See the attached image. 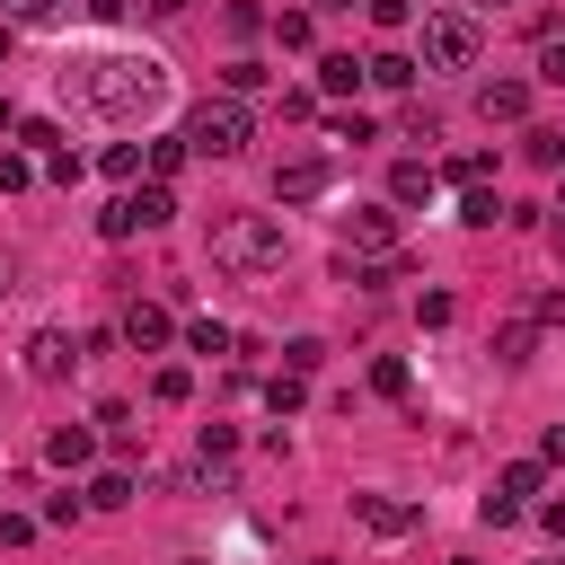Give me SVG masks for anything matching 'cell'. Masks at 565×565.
I'll return each mask as SVG.
<instances>
[{
	"instance_id": "cell-1",
	"label": "cell",
	"mask_w": 565,
	"mask_h": 565,
	"mask_svg": "<svg viewBox=\"0 0 565 565\" xmlns=\"http://www.w3.org/2000/svg\"><path fill=\"white\" fill-rule=\"evenodd\" d=\"M79 97H88L106 124H141V115L168 106V62H150V53H97V62L79 71Z\"/></svg>"
},
{
	"instance_id": "cell-2",
	"label": "cell",
	"mask_w": 565,
	"mask_h": 565,
	"mask_svg": "<svg viewBox=\"0 0 565 565\" xmlns=\"http://www.w3.org/2000/svg\"><path fill=\"white\" fill-rule=\"evenodd\" d=\"M212 265H230V274H274L282 256H291V238H282V221L274 212H212Z\"/></svg>"
},
{
	"instance_id": "cell-3",
	"label": "cell",
	"mask_w": 565,
	"mask_h": 565,
	"mask_svg": "<svg viewBox=\"0 0 565 565\" xmlns=\"http://www.w3.org/2000/svg\"><path fill=\"white\" fill-rule=\"evenodd\" d=\"M256 141V115H247V97H212L194 124H185V150L194 159H238Z\"/></svg>"
},
{
	"instance_id": "cell-4",
	"label": "cell",
	"mask_w": 565,
	"mask_h": 565,
	"mask_svg": "<svg viewBox=\"0 0 565 565\" xmlns=\"http://www.w3.org/2000/svg\"><path fill=\"white\" fill-rule=\"evenodd\" d=\"M477 62V18L468 9H433L424 18V71H468Z\"/></svg>"
},
{
	"instance_id": "cell-5",
	"label": "cell",
	"mask_w": 565,
	"mask_h": 565,
	"mask_svg": "<svg viewBox=\"0 0 565 565\" xmlns=\"http://www.w3.org/2000/svg\"><path fill=\"white\" fill-rule=\"evenodd\" d=\"M168 212H177V203H168V185L150 177V185H124V194L97 212V230H106V238H132V230H159Z\"/></svg>"
},
{
	"instance_id": "cell-6",
	"label": "cell",
	"mask_w": 565,
	"mask_h": 565,
	"mask_svg": "<svg viewBox=\"0 0 565 565\" xmlns=\"http://www.w3.org/2000/svg\"><path fill=\"white\" fill-rule=\"evenodd\" d=\"M344 256H397V212H388V203L344 212Z\"/></svg>"
},
{
	"instance_id": "cell-7",
	"label": "cell",
	"mask_w": 565,
	"mask_h": 565,
	"mask_svg": "<svg viewBox=\"0 0 565 565\" xmlns=\"http://www.w3.org/2000/svg\"><path fill=\"white\" fill-rule=\"evenodd\" d=\"M71 362H79V344H71L62 327H35V335H26V380H35V388L71 380Z\"/></svg>"
},
{
	"instance_id": "cell-8",
	"label": "cell",
	"mask_w": 565,
	"mask_h": 565,
	"mask_svg": "<svg viewBox=\"0 0 565 565\" xmlns=\"http://www.w3.org/2000/svg\"><path fill=\"white\" fill-rule=\"evenodd\" d=\"M327 177H335V168H327L318 150H300V159H282V168H274V203H318V194H327Z\"/></svg>"
},
{
	"instance_id": "cell-9",
	"label": "cell",
	"mask_w": 565,
	"mask_h": 565,
	"mask_svg": "<svg viewBox=\"0 0 565 565\" xmlns=\"http://www.w3.org/2000/svg\"><path fill=\"white\" fill-rule=\"evenodd\" d=\"M353 521H362L371 539H406V530L424 521V503H397V494H353Z\"/></svg>"
},
{
	"instance_id": "cell-10",
	"label": "cell",
	"mask_w": 565,
	"mask_h": 565,
	"mask_svg": "<svg viewBox=\"0 0 565 565\" xmlns=\"http://www.w3.org/2000/svg\"><path fill=\"white\" fill-rule=\"evenodd\" d=\"M115 335H124V344H132V353H159V344H168V335H177V318H168V309H159V300H132V309H124V318H115Z\"/></svg>"
},
{
	"instance_id": "cell-11",
	"label": "cell",
	"mask_w": 565,
	"mask_h": 565,
	"mask_svg": "<svg viewBox=\"0 0 565 565\" xmlns=\"http://www.w3.org/2000/svg\"><path fill=\"white\" fill-rule=\"evenodd\" d=\"M477 115H486V124H521V115H530V88H521V79H486V88H477Z\"/></svg>"
},
{
	"instance_id": "cell-12",
	"label": "cell",
	"mask_w": 565,
	"mask_h": 565,
	"mask_svg": "<svg viewBox=\"0 0 565 565\" xmlns=\"http://www.w3.org/2000/svg\"><path fill=\"white\" fill-rule=\"evenodd\" d=\"M88 450H97V433H88V424H62V433L44 441V459H53V468H88Z\"/></svg>"
},
{
	"instance_id": "cell-13",
	"label": "cell",
	"mask_w": 565,
	"mask_h": 565,
	"mask_svg": "<svg viewBox=\"0 0 565 565\" xmlns=\"http://www.w3.org/2000/svg\"><path fill=\"white\" fill-rule=\"evenodd\" d=\"M79 494H88V512H124V503H132V477H124V468H97Z\"/></svg>"
},
{
	"instance_id": "cell-14",
	"label": "cell",
	"mask_w": 565,
	"mask_h": 565,
	"mask_svg": "<svg viewBox=\"0 0 565 565\" xmlns=\"http://www.w3.org/2000/svg\"><path fill=\"white\" fill-rule=\"evenodd\" d=\"M415 71H424V62H406V53H371V62H362L371 88H415Z\"/></svg>"
},
{
	"instance_id": "cell-15",
	"label": "cell",
	"mask_w": 565,
	"mask_h": 565,
	"mask_svg": "<svg viewBox=\"0 0 565 565\" xmlns=\"http://www.w3.org/2000/svg\"><path fill=\"white\" fill-rule=\"evenodd\" d=\"M424 194H433V168L424 159H397L388 168V203H424Z\"/></svg>"
},
{
	"instance_id": "cell-16",
	"label": "cell",
	"mask_w": 565,
	"mask_h": 565,
	"mask_svg": "<svg viewBox=\"0 0 565 565\" xmlns=\"http://www.w3.org/2000/svg\"><path fill=\"white\" fill-rule=\"evenodd\" d=\"M318 88H327V97H353V88H362V62H353V53H327V62H318Z\"/></svg>"
},
{
	"instance_id": "cell-17",
	"label": "cell",
	"mask_w": 565,
	"mask_h": 565,
	"mask_svg": "<svg viewBox=\"0 0 565 565\" xmlns=\"http://www.w3.org/2000/svg\"><path fill=\"white\" fill-rule=\"evenodd\" d=\"M530 344H539V335H530V318L494 327V362H503V371H521V362H530Z\"/></svg>"
},
{
	"instance_id": "cell-18",
	"label": "cell",
	"mask_w": 565,
	"mask_h": 565,
	"mask_svg": "<svg viewBox=\"0 0 565 565\" xmlns=\"http://www.w3.org/2000/svg\"><path fill=\"white\" fill-rule=\"evenodd\" d=\"M150 397H159V406H185V397H194V371H185V362H159V371H150Z\"/></svg>"
},
{
	"instance_id": "cell-19",
	"label": "cell",
	"mask_w": 565,
	"mask_h": 565,
	"mask_svg": "<svg viewBox=\"0 0 565 565\" xmlns=\"http://www.w3.org/2000/svg\"><path fill=\"white\" fill-rule=\"evenodd\" d=\"M185 159H194V150H185V132H159V141H150V177H159V185H168Z\"/></svg>"
},
{
	"instance_id": "cell-20",
	"label": "cell",
	"mask_w": 565,
	"mask_h": 565,
	"mask_svg": "<svg viewBox=\"0 0 565 565\" xmlns=\"http://www.w3.org/2000/svg\"><path fill=\"white\" fill-rule=\"evenodd\" d=\"M459 221H468V230H494V221H503V203H494L486 185H459Z\"/></svg>"
},
{
	"instance_id": "cell-21",
	"label": "cell",
	"mask_w": 565,
	"mask_h": 565,
	"mask_svg": "<svg viewBox=\"0 0 565 565\" xmlns=\"http://www.w3.org/2000/svg\"><path fill=\"white\" fill-rule=\"evenodd\" d=\"M539 477H547L539 459H512V468L494 477V494H512V503H530V494H539Z\"/></svg>"
},
{
	"instance_id": "cell-22",
	"label": "cell",
	"mask_w": 565,
	"mask_h": 565,
	"mask_svg": "<svg viewBox=\"0 0 565 565\" xmlns=\"http://www.w3.org/2000/svg\"><path fill=\"white\" fill-rule=\"evenodd\" d=\"M265 79H274V71H265V62H247V53H238V62H230V71H221V88H230V97H256V88H265Z\"/></svg>"
},
{
	"instance_id": "cell-23",
	"label": "cell",
	"mask_w": 565,
	"mask_h": 565,
	"mask_svg": "<svg viewBox=\"0 0 565 565\" xmlns=\"http://www.w3.org/2000/svg\"><path fill=\"white\" fill-rule=\"evenodd\" d=\"M221 26L247 44V35H265V9H256V0H230V9H221Z\"/></svg>"
},
{
	"instance_id": "cell-24",
	"label": "cell",
	"mask_w": 565,
	"mask_h": 565,
	"mask_svg": "<svg viewBox=\"0 0 565 565\" xmlns=\"http://www.w3.org/2000/svg\"><path fill=\"white\" fill-rule=\"evenodd\" d=\"M274 35H282V53H300V44L318 35V18H309V9H282V18H274Z\"/></svg>"
},
{
	"instance_id": "cell-25",
	"label": "cell",
	"mask_w": 565,
	"mask_h": 565,
	"mask_svg": "<svg viewBox=\"0 0 565 565\" xmlns=\"http://www.w3.org/2000/svg\"><path fill=\"white\" fill-rule=\"evenodd\" d=\"M521 159H539V168H565V132H521Z\"/></svg>"
},
{
	"instance_id": "cell-26",
	"label": "cell",
	"mask_w": 565,
	"mask_h": 565,
	"mask_svg": "<svg viewBox=\"0 0 565 565\" xmlns=\"http://www.w3.org/2000/svg\"><path fill=\"white\" fill-rule=\"evenodd\" d=\"M185 344H194V353H230V344H238V335H230V327H221V318H194V327H185Z\"/></svg>"
},
{
	"instance_id": "cell-27",
	"label": "cell",
	"mask_w": 565,
	"mask_h": 565,
	"mask_svg": "<svg viewBox=\"0 0 565 565\" xmlns=\"http://www.w3.org/2000/svg\"><path fill=\"white\" fill-rule=\"evenodd\" d=\"M318 362H327V344H318V335H291V344H282V371H300V380H309Z\"/></svg>"
},
{
	"instance_id": "cell-28",
	"label": "cell",
	"mask_w": 565,
	"mask_h": 565,
	"mask_svg": "<svg viewBox=\"0 0 565 565\" xmlns=\"http://www.w3.org/2000/svg\"><path fill=\"white\" fill-rule=\"evenodd\" d=\"M194 450H203V468H221V459H238V433H230V424H203Z\"/></svg>"
},
{
	"instance_id": "cell-29",
	"label": "cell",
	"mask_w": 565,
	"mask_h": 565,
	"mask_svg": "<svg viewBox=\"0 0 565 565\" xmlns=\"http://www.w3.org/2000/svg\"><path fill=\"white\" fill-rule=\"evenodd\" d=\"M97 168H106L115 185H132V168H141V150H132V141H106V159H97Z\"/></svg>"
},
{
	"instance_id": "cell-30",
	"label": "cell",
	"mask_w": 565,
	"mask_h": 565,
	"mask_svg": "<svg viewBox=\"0 0 565 565\" xmlns=\"http://www.w3.org/2000/svg\"><path fill=\"white\" fill-rule=\"evenodd\" d=\"M371 388H380V397H406V362L380 353V362H371Z\"/></svg>"
},
{
	"instance_id": "cell-31",
	"label": "cell",
	"mask_w": 565,
	"mask_h": 565,
	"mask_svg": "<svg viewBox=\"0 0 565 565\" xmlns=\"http://www.w3.org/2000/svg\"><path fill=\"white\" fill-rule=\"evenodd\" d=\"M18 185H35V159L26 150H0V194H18Z\"/></svg>"
},
{
	"instance_id": "cell-32",
	"label": "cell",
	"mask_w": 565,
	"mask_h": 565,
	"mask_svg": "<svg viewBox=\"0 0 565 565\" xmlns=\"http://www.w3.org/2000/svg\"><path fill=\"white\" fill-rule=\"evenodd\" d=\"M0 18H18V26H44V18H62V0H0Z\"/></svg>"
},
{
	"instance_id": "cell-33",
	"label": "cell",
	"mask_w": 565,
	"mask_h": 565,
	"mask_svg": "<svg viewBox=\"0 0 565 565\" xmlns=\"http://www.w3.org/2000/svg\"><path fill=\"white\" fill-rule=\"evenodd\" d=\"M362 9H371V26H388V35L415 18V0H362Z\"/></svg>"
},
{
	"instance_id": "cell-34",
	"label": "cell",
	"mask_w": 565,
	"mask_h": 565,
	"mask_svg": "<svg viewBox=\"0 0 565 565\" xmlns=\"http://www.w3.org/2000/svg\"><path fill=\"white\" fill-rule=\"evenodd\" d=\"M450 309H459L450 291H424V300H415V318H424V327H450Z\"/></svg>"
},
{
	"instance_id": "cell-35",
	"label": "cell",
	"mask_w": 565,
	"mask_h": 565,
	"mask_svg": "<svg viewBox=\"0 0 565 565\" xmlns=\"http://www.w3.org/2000/svg\"><path fill=\"white\" fill-rule=\"evenodd\" d=\"M265 397H274V415H291V406H300V371H282V380H265Z\"/></svg>"
},
{
	"instance_id": "cell-36",
	"label": "cell",
	"mask_w": 565,
	"mask_h": 565,
	"mask_svg": "<svg viewBox=\"0 0 565 565\" xmlns=\"http://www.w3.org/2000/svg\"><path fill=\"white\" fill-rule=\"evenodd\" d=\"M477 512H486V521H494V530H512V521H521V512H530V503H512V494H486V503H477Z\"/></svg>"
},
{
	"instance_id": "cell-37",
	"label": "cell",
	"mask_w": 565,
	"mask_h": 565,
	"mask_svg": "<svg viewBox=\"0 0 565 565\" xmlns=\"http://www.w3.org/2000/svg\"><path fill=\"white\" fill-rule=\"evenodd\" d=\"M539 468H565V424H547V433H539Z\"/></svg>"
},
{
	"instance_id": "cell-38",
	"label": "cell",
	"mask_w": 565,
	"mask_h": 565,
	"mask_svg": "<svg viewBox=\"0 0 565 565\" xmlns=\"http://www.w3.org/2000/svg\"><path fill=\"white\" fill-rule=\"evenodd\" d=\"M539 79H547V88H565V44H547V53H539Z\"/></svg>"
},
{
	"instance_id": "cell-39",
	"label": "cell",
	"mask_w": 565,
	"mask_h": 565,
	"mask_svg": "<svg viewBox=\"0 0 565 565\" xmlns=\"http://www.w3.org/2000/svg\"><path fill=\"white\" fill-rule=\"evenodd\" d=\"M539 318H547V327H565V291H539Z\"/></svg>"
},
{
	"instance_id": "cell-40",
	"label": "cell",
	"mask_w": 565,
	"mask_h": 565,
	"mask_svg": "<svg viewBox=\"0 0 565 565\" xmlns=\"http://www.w3.org/2000/svg\"><path fill=\"white\" fill-rule=\"evenodd\" d=\"M124 9H132V0H88V18H97V26H115Z\"/></svg>"
},
{
	"instance_id": "cell-41",
	"label": "cell",
	"mask_w": 565,
	"mask_h": 565,
	"mask_svg": "<svg viewBox=\"0 0 565 565\" xmlns=\"http://www.w3.org/2000/svg\"><path fill=\"white\" fill-rule=\"evenodd\" d=\"M539 521H547V530L565 539V494H547V503H539Z\"/></svg>"
},
{
	"instance_id": "cell-42",
	"label": "cell",
	"mask_w": 565,
	"mask_h": 565,
	"mask_svg": "<svg viewBox=\"0 0 565 565\" xmlns=\"http://www.w3.org/2000/svg\"><path fill=\"white\" fill-rule=\"evenodd\" d=\"M0 291H18V256L9 247H0Z\"/></svg>"
},
{
	"instance_id": "cell-43",
	"label": "cell",
	"mask_w": 565,
	"mask_h": 565,
	"mask_svg": "<svg viewBox=\"0 0 565 565\" xmlns=\"http://www.w3.org/2000/svg\"><path fill=\"white\" fill-rule=\"evenodd\" d=\"M0 132H18V106H9V97H0Z\"/></svg>"
},
{
	"instance_id": "cell-44",
	"label": "cell",
	"mask_w": 565,
	"mask_h": 565,
	"mask_svg": "<svg viewBox=\"0 0 565 565\" xmlns=\"http://www.w3.org/2000/svg\"><path fill=\"white\" fill-rule=\"evenodd\" d=\"M150 9H159V18H177V9H185V0H150Z\"/></svg>"
},
{
	"instance_id": "cell-45",
	"label": "cell",
	"mask_w": 565,
	"mask_h": 565,
	"mask_svg": "<svg viewBox=\"0 0 565 565\" xmlns=\"http://www.w3.org/2000/svg\"><path fill=\"white\" fill-rule=\"evenodd\" d=\"M0 62H9V18H0Z\"/></svg>"
},
{
	"instance_id": "cell-46",
	"label": "cell",
	"mask_w": 565,
	"mask_h": 565,
	"mask_svg": "<svg viewBox=\"0 0 565 565\" xmlns=\"http://www.w3.org/2000/svg\"><path fill=\"white\" fill-rule=\"evenodd\" d=\"M318 9H353V0H318Z\"/></svg>"
},
{
	"instance_id": "cell-47",
	"label": "cell",
	"mask_w": 565,
	"mask_h": 565,
	"mask_svg": "<svg viewBox=\"0 0 565 565\" xmlns=\"http://www.w3.org/2000/svg\"><path fill=\"white\" fill-rule=\"evenodd\" d=\"M309 565H335V556H309Z\"/></svg>"
},
{
	"instance_id": "cell-48",
	"label": "cell",
	"mask_w": 565,
	"mask_h": 565,
	"mask_svg": "<svg viewBox=\"0 0 565 565\" xmlns=\"http://www.w3.org/2000/svg\"><path fill=\"white\" fill-rule=\"evenodd\" d=\"M450 565H477V556H450Z\"/></svg>"
},
{
	"instance_id": "cell-49",
	"label": "cell",
	"mask_w": 565,
	"mask_h": 565,
	"mask_svg": "<svg viewBox=\"0 0 565 565\" xmlns=\"http://www.w3.org/2000/svg\"><path fill=\"white\" fill-rule=\"evenodd\" d=\"M177 565H203V556H177Z\"/></svg>"
},
{
	"instance_id": "cell-50",
	"label": "cell",
	"mask_w": 565,
	"mask_h": 565,
	"mask_svg": "<svg viewBox=\"0 0 565 565\" xmlns=\"http://www.w3.org/2000/svg\"><path fill=\"white\" fill-rule=\"evenodd\" d=\"M547 565H565V556H547Z\"/></svg>"
},
{
	"instance_id": "cell-51",
	"label": "cell",
	"mask_w": 565,
	"mask_h": 565,
	"mask_svg": "<svg viewBox=\"0 0 565 565\" xmlns=\"http://www.w3.org/2000/svg\"><path fill=\"white\" fill-rule=\"evenodd\" d=\"M486 9H503V0H486Z\"/></svg>"
}]
</instances>
